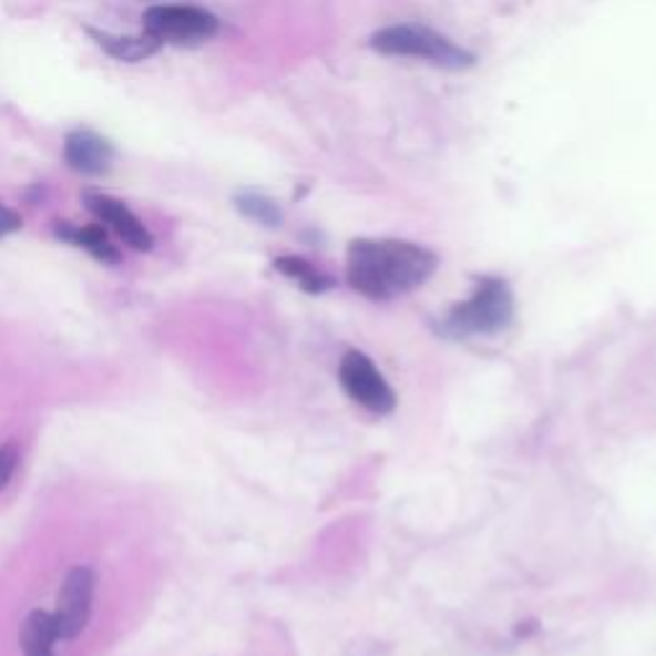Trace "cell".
I'll return each instance as SVG.
<instances>
[{"label":"cell","instance_id":"obj_1","mask_svg":"<svg viewBox=\"0 0 656 656\" xmlns=\"http://www.w3.org/2000/svg\"><path fill=\"white\" fill-rule=\"evenodd\" d=\"M439 257L406 239H355L347 249V283L367 300L388 303L418 290L437 275Z\"/></svg>","mask_w":656,"mask_h":656},{"label":"cell","instance_id":"obj_2","mask_svg":"<svg viewBox=\"0 0 656 656\" xmlns=\"http://www.w3.org/2000/svg\"><path fill=\"white\" fill-rule=\"evenodd\" d=\"M369 47L392 60H416L449 72L470 70L478 62L470 49L423 23H392V27L377 29L369 37Z\"/></svg>","mask_w":656,"mask_h":656},{"label":"cell","instance_id":"obj_3","mask_svg":"<svg viewBox=\"0 0 656 656\" xmlns=\"http://www.w3.org/2000/svg\"><path fill=\"white\" fill-rule=\"evenodd\" d=\"M515 298L503 277L485 275L474 280L472 293L454 303L444 316V331L451 336H495L513 324Z\"/></svg>","mask_w":656,"mask_h":656},{"label":"cell","instance_id":"obj_4","mask_svg":"<svg viewBox=\"0 0 656 656\" xmlns=\"http://www.w3.org/2000/svg\"><path fill=\"white\" fill-rule=\"evenodd\" d=\"M142 21L144 34L162 47H201L221 31L218 16L195 3H154L146 8Z\"/></svg>","mask_w":656,"mask_h":656},{"label":"cell","instance_id":"obj_5","mask_svg":"<svg viewBox=\"0 0 656 656\" xmlns=\"http://www.w3.org/2000/svg\"><path fill=\"white\" fill-rule=\"evenodd\" d=\"M95 590L98 574L88 564H78L62 577L60 593H57V608L52 611L62 644L75 642V638L85 634L88 623L93 618Z\"/></svg>","mask_w":656,"mask_h":656},{"label":"cell","instance_id":"obj_6","mask_svg":"<svg viewBox=\"0 0 656 656\" xmlns=\"http://www.w3.org/2000/svg\"><path fill=\"white\" fill-rule=\"evenodd\" d=\"M339 385L357 406L375 416H388L398 406L396 390L365 351L351 349L339 362Z\"/></svg>","mask_w":656,"mask_h":656},{"label":"cell","instance_id":"obj_7","mask_svg":"<svg viewBox=\"0 0 656 656\" xmlns=\"http://www.w3.org/2000/svg\"><path fill=\"white\" fill-rule=\"evenodd\" d=\"M82 205L93 213L98 224H103L109 232H113L119 239L134 252H152L154 249V236L150 228L144 226V221L129 208L126 203L113 198V195L88 191L82 193Z\"/></svg>","mask_w":656,"mask_h":656},{"label":"cell","instance_id":"obj_8","mask_svg":"<svg viewBox=\"0 0 656 656\" xmlns=\"http://www.w3.org/2000/svg\"><path fill=\"white\" fill-rule=\"evenodd\" d=\"M62 157L64 164L78 175L101 177L109 175L113 162H116V146L111 144V139L98 134V131L80 126L68 131V136H64Z\"/></svg>","mask_w":656,"mask_h":656},{"label":"cell","instance_id":"obj_9","mask_svg":"<svg viewBox=\"0 0 656 656\" xmlns=\"http://www.w3.org/2000/svg\"><path fill=\"white\" fill-rule=\"evenodd\" d=\"M54 236L60 242L90 254V257L101 262V265H119L121 262L119 246L111 242L109 228L103 224L80 226V224H70V221H60V224H54Z\"/></svg>","mask_w":656,"mask_h":656},{"label":"cell","instance_id":"obj_10","mask_svg":"<svg viewBox=\"0 0 656 656\" xmlns=\"http://www.w3.org/2000/svg\"><path fill=\"white\" fill-rule=\"evenodd\" d=\"M98 47L103 49L105 54L113 57L116 62H126V64H136L154 57L162 49L160 41H154L150 34H139V37H123V34H111V31H101L88 27L85 29Z\"/></svg>","mask_w":656,"mask_h":656},{"label":"cell","instance_id":"obj_11","mask_svg":"<svg viewBox=\"0 0 656 656\" xmlns=\"http://www.w3.org/2000/svg\"><path fill=\"white\" fill-rule=\"evenodd\" d=\"M19 644L23 656H54L60 634L52 611H31L21 623Z\"/></svg>","mask_w":656,"mask_h":656},{"label":"cell","instance_id":"obj_12","mask_svg":"<svg viewBox=\"0 0 656 656\" xmlns=\"http://www.w3.org/2000/svg\"><path fill=\"white\" fill-rule=\"evenodd\" d=\"M273 267L308 295H324L336 287V280L331 275L324 273L321 267H316L314 262H308L306 257H298V254H283V257H277L273 262Z\"/></svg>","mask_w":656,"mask_h":656},{"label":"cell","instance_id":"obj_13","mask_svg":"<svg viewBox=\"0 0 656 656\" xmlns=\"http://www.w3.org/2000/svg\"><path fill=\"white\" fill-rule=\"evenodd\" d=\"M234 205L246 221H252V224H257L262 228H280L285 224V213L280 208V203L269 198L265 193L242 191L234 195Z\"/></svg>","mask_w":656,"mask_h":656},{"label":"cell","instance_id":"obj_14","mask_svg":"<svg viewBox=\"0 0 656 656\" xmlns=\"http://www.w3.org/2000/svg\"><path fill=\"white\" fill-rule=\"evenodd\" d=\"M21 464V449L13 439H8L0 444V492H6L11 485L16 472H19Z\"/></svg>","mask_w":656,"mask_h":656},{"label":"cell","instance_id":"obj_15","mask_svg":"<svg viewBox=\"0 0 656 656\" xmlns=\"http://www.w3.org/2000/svg\"><path fill=\"white\" fill-rule=\"evenodd\" d=\"M23 226L21 216L11 208H6V205H0V239H6V236H11L19 232Z\"/></svg>","mask_w":656,"mask_h":656}]
</instances>
